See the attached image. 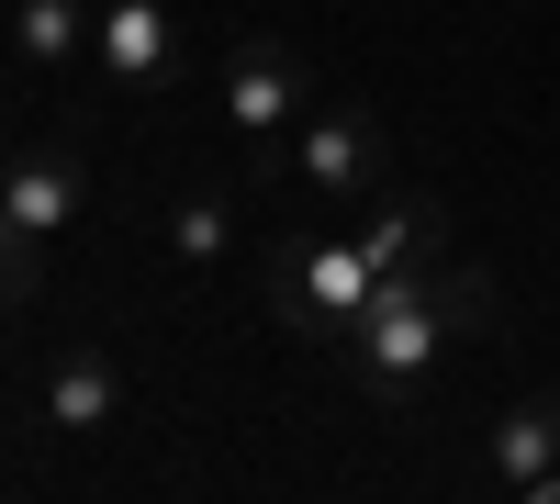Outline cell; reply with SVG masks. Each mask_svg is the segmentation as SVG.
<instances>
[{
    "mask_svg": "<svg viewBox=\"0 0 560 504\" xmlns=\"http://www.w3.org/2000/svg\"><path fill=\"white\" fill-rule=\"evenodd\" d=\"M538 471H560V392H527L516 415H493V482L527 493Z\"/></svg>",
    "mask_w": 560,
    "mask_h": 504,
    "instance_id": "obj_9",
    "label": "cell"
},
{
    "mask_svg": "<svg viewBox=\"0 0 560 504\" xmlns=\"http://www.w3.org/2000/svg\"><path fill=\"white\" fill-rule=\"evenodd\" d=\"M359 247H370V269H427L438 247H448V213L427 202V191H370V224H359Z\"/></svg>",
    "mask_w": 560,
    "mask_h": 504,
    "instance_id": "obj_8",
    "label": "cell"
},
{
    "mask_svg": "<svg viewBox=\"0 0 560 504\" xmlns=\"http://www.w3.org/2000/svg\"><path fill=\"white\" fill-rule=\"evenodd\" d=\"M224 247H236V202H224V191L168 202V258H179V269H213Z\"/></svg>",
    "mask_w": 560,
    "mask_h": 504,
    "instance_id": "obj_11",
    "label": "cell"
},
{
    "mask_svg": "<svg viewBox=\"0 0 560 504\" xmlns=\"http://www.w3.org/2000/svg\"><path fill=\"white\" fill-rule=\"evenodd\" d=\"M12 45H23L34 68H90V0H23Z\"/></svg>",
    "mask_w": 560,
    "mask_h": 504,
    "instance_id": "obj_10",
    "label": "cell"
},
{
    "mask_svg": "<svg viewBox=\"0 0 560 504\" xmlns=\"http://www.w3.org/2000/svg\"><path fill=\"white\" fill-rule=\"evenodd\" d=\"M303 113H314V68L280 34H247L236 57H224V134H236L247 157H269V146H292Z\"/></svg>",
    "mask_w": 560,
    "mask_h": 504,
    "instance_id": "obj_3",
    "label": "cell"
},
{
    "mask_svg": "<svg viewBox=\"0 0 560 504\" xmlns=\"http://www.w3.org/2000/svg\"><path fill=\"white\" fill-rule=\"evenodd\" d=\"M482 326H493V281L427 258V269H393V281L370 292L359 337H348L337 359H348V382H359L370 415H415V403H427V382H438Z\"/></svg>",
    "mask_w": 560,
    "mask_h": 504,
    "instance_id": "obj_1",
    "label": "cell"
},
{
    "mask_svg": "<svg viewBox=\"0 0 560 504\" xmlns=\"http://www.w3.org/2000/svg\"><path fill=\"white\" fill-rule=\"evenodd\" d=\"M34 281H45V247L0 213V303H34Z\"/></svg>",
    "mask_w": 560,
    "mask_h": 504,
    "instance_id": "obj_12",
    "label": "cell"
},
{
    "mask_svg": "<svg viewBox=\"0 0 560 504\" xmlns=\"http://www.w3.org/2000/svg\"><path fill=\"white\" fill-rule=\"evenodd\" d=\"M79 202H90V157H79V146H23V157H0V213H12L34 247H57L68 224H79Z\"/></svg>",
    "mask_w": 560,
    "mask_h": 504,
    "instance_id": "obj_6",
    "label": "cell"
},
{
    "mask_svg": "<svg viewBox=\"0 0 560 504\" xmlns=\"http://www.w3.org/2000/svg\"><path fill=\"white\" fill-rule=\"evenodd\" d=\"M90 68L124 90H168L179 79V23L168 0H90Z\"/></svg>",
    "mask_w": 560,
    "mask_h": 504,
    "instance_id": "obj_4",
    "label": "cell"
},
{
    "mask_svg": "<svg viewBox=\"0 0 560 504\" xmlns=\"http://www.w3.org/2000/svg\"><path fill=\"white\" fill-rule=\"evenodd\" d=\"M57 437H102V426H124V359L113 348H57L45 359V403H34Z\"/></svg>",
    "mask_w": 560,
    "mask_h": 504,
    "instance_id": "obj_7",
    "label": "cell"
},
{
    "mask_svg": "<svg viewBox=\"0 0 560 504\" xmlns=\"http://www.w3.org/2000/svg\"><path fill=\"white\" fill-rule=\"evenodd\" d=\"M292 168L314 179L325 202H348V191H382V168H393V134L370 124V113H303V124H292Z\"/></svg>",
    "mask_w": 560,
    "mask_h": 504,
    "instance_id": "obj_5",
    "label": "cell"
},
{
    "mask_svg": "<svg viewBox=\"0 0 560 504\" xmlns=\"http://www.w3.org/2000/svg\"><path fill=\"white\" fill-rule=\"evenodd\" d=\"M258 292H269V314H280L292 337L348 348L359 314H370V292H382V269H370L359 236H280V247L258 258Z\"/></svg>",
    "mask_w": 560,
    "mask_h": 504,
    "instance_id": "obj_2",
    "label": "cell"
}]
</instances>
